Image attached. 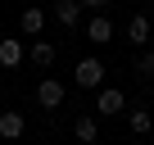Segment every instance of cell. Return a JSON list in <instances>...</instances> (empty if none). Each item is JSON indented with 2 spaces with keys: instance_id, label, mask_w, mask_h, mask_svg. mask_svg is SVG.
<instances>
[{
  "instance_id": "5bb4252c",
  "label": "cell",
  "mask_w": 154,
  "mask_h": 145,
  "mask_svg": "<svg viewBox=\"0 0 154 145\" xmlns=\"http://www.w3.org/2000/svg\"><path fill=\"white\" fill-rule=\"evenodd\" d=\"M82 9H104V5H113V0H77Z\"/></svg>"
},
{
  "instance_id": "8fae6325",
  "label": "cell",
  "mask_w": 154,
  "mask_h": 145,
  "mask_svg": "<svg viewBox=\"0 0 154 145\" xmlns=\"http://www.w3.org/2000/svg\"><path fill=\"white\" fill-rule=\"evenodd\" d=\"M54 18L72 32V27H77V18H82V5H77V0H54Z\"/></svg>"
},
{
  "instance_id": "6da1fadb",
  "label": "cell",
  "mask_w": 154,
  "mask_h": 145,
  "mask_svg": "<svg viewBox=\"0 0 154 145\" xmlns=\"http://www.w3.org/2000/svg\"><path fill=\"white\" fill-rule=\"evenodd\" d=\"M63 100H68V86H63L59 77H41V82H36V104H41V109H59Z\"/></svg>"
},
{
  "instance_id": "277c9868",
  "label": "cell",
  "mask_w": 154,
  "mask_h": 145,
  "mask_svg": "<svg viewBox=\"0 0 154 145\" xmlns=\"http://www.w3.org/2000/svg\"><path fill=\"white\" fill-rule=\"evenodd\" d=\"M27 59L36 63V72H45V68H54V59H59V50H54V45H50V41L41 36V41H32V45H27Z\"/></svg>"
},
{
  "instance_id": "3957f363",
  "label": "cell",
  "mask_w": 154,
  "mask_h": 145,
  "mask_svg": "<svg viewBox=\"0 0 154 145\" xmlns=\"http://www.w3.org/2000/svg\"><path fill=\"white\" fill-rule=\"evenodd\" d=\"M100 82H104V63L100 59H82V63H77V86L100 91Z\"/></svg>"
},
{
  "instance_id": "7c38bea8",
  "label": "cell",
  "mask_w": 154,
  "mask_h": 145,
  "mask_svg": "<svg viewBox=\"0 0 154 145\" xmlns=\"http://www.w3.org/2000/svg\"><path fill=\"white\" fill-rule=\"evenodd\" d=\"M72 131H77V140H86V145H91V140H95V136H100V122H95V118H86V113H82V118H77V122H72Z\"/></svg>"
},
{
  "instance_id": "9c48e42d",
  "label": "cell",
  "mask_w": 154,
  "mask_h": 145,
  "mask_svg": "<svg viewBox=\"0 0 154 145\" xmlns=\"http://www.w3.org/2000/svg\"><path fill=\"white\" fill-rule=\"evenodd\" d=\"M127 41H131V45H149V14H131V23H127Z\"/></svg>"
},
{
  "instance_id": "30bf717a",
  "label": "cell",
  "mask_w": 154,
  "mask_h": 145,
  "mask_svg": "<svg viewBox=\"0 0 154 145\" xmlns=\"http://www.w3.org/2000/svg\"><path fill=\"white\" fill-rule=\"evenodd\" d=\"M127 127H131L136 136H145V131L154 127V118H149V109H145V104H127Z\"/></svg>"
},
{
  "instance_id": "52a82bcc",
  "label": "cell",
  "mask_w": 154,
  "mask_h": 145,
  "mask_svg": "<svg viewBox=\"0 0 154 145\" xmlns=\"http://www.w3.org/2000/svg\"><path fill=\"white\" fill-rule=\"evenodd\" d=\"M23 59H27V45L23 41H9V36L0 41V68H18Z\"/></svg>"
},
{
  "instance_id": "8992f818",
  "label": "cell",
  "mask_w": 154,
  "mask_h": 145,
  "mask_svg": "<svg viewBox=\"0 0 154 145\" xmlns=\"http://www.w3.org/2000/svg\"><path fill=\"white\" fill-rule=\"evenodd\" d=\"M18 27H23V36H41V32H45V9H41V5H27V9L18 14Z\"/></svg>"
},
{
  "instance_id": "5b68a950",
  "label": "cell",
  "mask_w": 154,
  "mask_h": 145,
  "mask_svg": "<svg viewBox=\"0 0 154 145\" xmlns=\"http://www.w3.org/2000/svg\"><path fill=\"white\" fill-rule=\"evenodd\" d=\"M95 113H127V95H122L118 86H104V91L95 95Z\"/></svg>"
},
{
  "instance_id": "7a4b0ae2",
  "label": "cell",
  "mask_w": 154,
  "mask_h": 145,
  "mask_svg": "<svg viewBox=\"0 0 154 145\" xmlns=\"http://www.w3.org/2000/svg\"><path fill=\"white\" fill-rule=\"evenodd\" d=\"M86 41H91V45H109V41H113V18H109L104 9H95V18L86 23Z\"/></svg>"
},
{
  "instance_id": "ba28073f",
  "label": "cell",
  "mask_w": 154,
  "mask_h": 145,
  "mask_svg": "<svg viewBox=\"0 0 154 145\" xmlns=\"http://www.w3.org/2000/svg\"><path fill=\"white\" fill-rule=\"evenodd\" d=\"M23 131H27V118H23V113H14V109L0 113V136H5V140H18Z\"/></svg>"
},
{
  "instance_id": "4fadbf2b",
  "label": "cell",
  "mask_w": 154,
  "mask_h": 145,
  "mask_svg": "<svg viewBox=\"0 0 154 145\" xmlns=\"http://www.w3.org/2000/svg\"><path fill=\"white\" fill-rule=\"evenodd\" d=\"M136 72H140V77H154V50L140 45V54H136Z\"/></svg>"
}]
</instances>
